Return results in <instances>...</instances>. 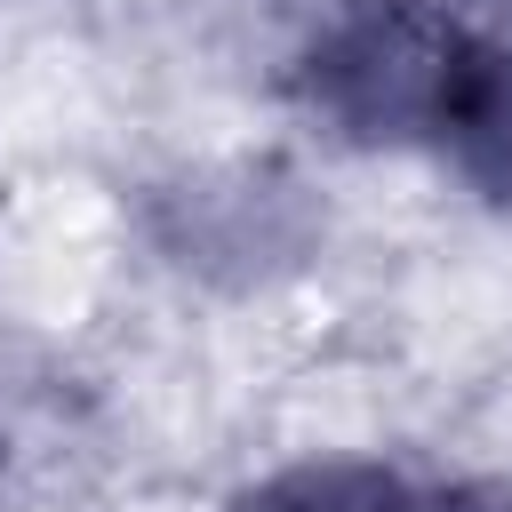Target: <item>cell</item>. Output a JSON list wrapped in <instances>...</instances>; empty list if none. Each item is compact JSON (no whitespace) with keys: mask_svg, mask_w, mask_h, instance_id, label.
Masks as SVG:
<instances>
[{"mask_svg":"<svg viewBox=\"0 0 512 512\" xmlns=\"http://www.w3.org/2000/svg\"><path fill=\"white\" fill-rule=\"evenodd\" d=\"M256 512H416V496L376 472H304V480L272 488Z\"/></svg>","mask_w":512,"mask_h":512,"instance_id":"cell-1","label":"cell"}]
</instances>
